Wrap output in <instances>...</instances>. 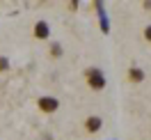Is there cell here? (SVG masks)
<instances>
[{
	"instance_id": "6da1fadb",
	"label": "cell",
	"mask_w": 151,
	"mask_h": 140,
	"mask_svg": "<svg viewBox=\"0 0 151 140\" xmlns=\"http://www.w3.org/2000/svg\"><path fill=\"white\" fill-rule=\"evenodd\" d=\"M85 78H87V85H89L92 90H96V92L105 87V76L101 74V69H87Z\"/></svg>"
},
{
	"instance_id": "7a4b0ae2",
	"label": "cell",
	"mask_w": 151,
	"mask_h": 140,
	"mask_svg": "<svg viewBox=\"0 0 151 140\" xmlns=\"http://www.w3.org/2000/svg\"><path fill=\"white\" fill-rule=\"evenodd\" d=\"M39 110L41 112H48V115H50V112H55L57 108H60V101H57L55 96H39Z\"/></svg>"
},
{
	"instance_id": "3957f363",
	"label": "cell",
	"mask_w": 151,
	"mask_h": 140,
	"mask_svg": "<svg viewBox=\"0 0 151 140\" xmlns=\"http://www.w3.org/2000/svg\"><path fill=\"white\" fill-rule=\"evenodd\" d=\"M48 35H50L48 23L46 21H37V23H35V37L37 39H48Z\"/></svg>"
},
{
	"instance_id": "277c9868",
	"label": "cell",
	"mask_w": 151,
	"mask_h": 140,
	"mask_svg": "<svg viewBox=\"0 0 151 140\" xmlns=\"http://www.w3.org/2000/svg\"><path fill=\"white\" fill-rule=\"evenodd\" d=\"M101 126H103L101 117H87V120H85V129L89 131V133H96V131H101Z\"/></svg>"
},
{
	"instance_id": "5b68a950",
	"label": "cell",
	"mask_w": 151,
	"mask_h": 140,
	"mask_svg": "<svg viewBox=\"0 0 151 140\" xmlns=\"http://www.w3.org/2000/svg\"><path fill=\"white\" fill-rule=\"evenodd\" d=\"M128 81L131 83H142L144 81V71H142L140 67H131L128 69Z\"/></svg>"
},
{
	"instance_id": "8992f818",
	"label": "cell",
	"mask_w": 151,
	"mask_h": 140,
	"mask_svg": "<svg viewBox=\"0 0 151 140\" xmlns=\"http://www.w3.org/2000/svg\"><path fill=\"white\" fill-rule=\"evenodd\" d=\"M50 55H53V57H60V55H62V46H60L57 41L50 44Z\"/></svg>"
},
{
	"instance_id": "52a82bcc",
	"label": "cell",
	"mask_w": 151,
	"mask_h": 140,
	"mask_svg": "<svg viewBox=\"0 0 151 140\" xmlns=\"http://www.w3.org/2000/svg\"><path fill=\"white\" fill-rule=\"evenodd\" d=\"M7 69H9V60H7V57H0V74L7 71Z\"/></svg>"
},
{
	"instance_id": "ba28073f",
	"label": "cell",
	"mask_w": 151,
	"mask_h": 140,
	"mask_svg": "<svg viewBox=\"0 0 151 140\" xmlns=\"http://www.w3.org/2000/svg\"><path fill=\"white\" fill-rule=\"evenodd\" d=\"M144 39H147V41H151V25H147V28H144Z\"/></svg>"
}]
</instances>
